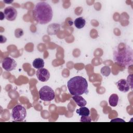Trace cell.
<instances>
[{"label":"cell","instance_id":"2","mask_svg":"<svg viewBox=\"0 0 133 133\" xmlns=\"http://www.w3.org/2000/svg\"><path fill=\"white\" fill-rule=\"evenodd\" d=\"M67 86L70 94L72 96H81L88 91L87 81L81 76L71 78L68 82Z\"/></svg>","mask_w":133,"mask_h":133},{"label":"cell","instance_id":"14","mask_svg":"<svg viewBox=\"0 0 133 133\" xmlns=\"http://www.w3.org/2000/svg\"><path fill=\"white\" fill-rule=\"evenodd\" d=\"M76 112L79 115L82 116H88L90 114L89 110L85 107H81L78 109H77L76 110Z\"/></svg>","mask_w":133,"mask_h":133},{"label":"cell","instance_id":"7","mask_svg":"<svg viewBox=\"0 0 133 133\" xmlns=\"http://www.w3.org/2000/svg\"><path fill=\"white\" fill-rule=\"evenodd\" d=\"M5 18L8 21H14L16 19L18 13L17 10L12 6H8L4 10Z\"/></svg>","mask_w":133,"mask_h":133},{"label":"cell","instance_id":"6","mask_svg":"<svg viewBox=\"0 0 133 133\" xmlns=\"http://www.w3.org/2000/svg\"><path fill=\"white\" fill-rule=\"evenodd\" d=\"M17 66L16 61L10 57H6L4 58L2 61V67L7 71H11L15 69Z\"/></svg>","mask_w":133,"mask_h":133},{"label":"cell","instance_id":"10","mask_svg":"<svg viewBox=\"0 0 133 133\" xmlns=\"http://www.w3.org/2000/svg\"><path fill=\"white\" fill-rule=\"evenodd\" d=\"M72 98L76 104L79 107H85L87 104L86 101L83 97L81 96H73Z\"/></svg>","mask_w":133,"mask_h":133},{"label":"cell","instance_id":"16","mask_svg":"<svg viewBox=\"0 0 133 133\" xmlns=\"http://www.w3.org/2000/svg\"><path fill=\"white\" fill-rule=\"evenodd\" d=\"M15 35L17 38H20L23 35V31L21 29H17L15 31Z\"/></svg>","mask_w":133,"mask_h":133},{"label":"cell","instance_id":"11","mask_svg":"<svg viewBox=\"0 0 133 133\" xmlns=\"http://www.w3.org/2000/svg\"><path fill=\"white\" fill-rule=\"evenodd\" d=\"M32 65L33 66L35 69H39L41 68H43V67L44 66V61L43 59L40 58H36L33 61Z\"/></svg>","mask_w":133,"mask_h":133},{"label":"cell","instance_id":"5","mask_svg":"<svg viewBox=\"0 0 133 133\" xmlns=\"http://www.w3.org/2000/svg\"><path fill=\"white\" fill-rule=\"evenodd\" d=\"M38 94L40 99L45 101H50L55 98L54 90L48 86L42 87L39 90Z\"/></svg>","mask_w":133,"mask_h":133},{"label":"cell","instance_id":"1","mask_svg":"<svg viewBox=\"0 0 133 133\" xmlns=\"http://www.w3.org/2000/svg\"><path fill=\"white\" fill-rule=\"evenodd\" d=\"M33 15L36 22L41 24H47L49 22L53 16L51 7L47 3L41 2L35 6Z\"/></svg>","mask_w":133,"mask_h":133},{"label":"cell","instance_id":"4","mask_svg":"<svg viewBox=\"0 0 133 133\" xmlns=\"http://www.w3.org/2000/svg\"><path fill=\"white\" fill-rule=\"evenodd\" d=\"M11 116L15 121H23L26 116V110L22 105H16L12 110Z\"/></svg>","mask_w":133,"mask_h":133},{"label":"cell","instance_id":"17","mask_svg":"<svg viewBox=\"0 0 133 133\" xmlns=\"http://www.w3.org/2000/svg\"><path fill=\"white\" fill-rule=\"evenodd\" d=\"M80 122H91V119L90 116H82L81 118Z\"/></svg>","mask_w":133,"mask_h":133},{"label":"cell","instance_id":"15","mask_svg":"<svg viewBox=\"0 0 133 133\" xmlns=\"http://www.w3.org/2000/svg\"><path fill=\"white\" fill-rule=\"evenodd\" d=\"M101 74L105 76H108L111 73V69L108 66H104L101 69Z\"/></svg>","mask_w":133,"mask_h":133},{"label":"cell","instance_id":"12","mask_svg":"<svg viewBox=\"0 0 133 133\" xmlns=\"http://www.w3.org/2000/svg\"><path fill=\"white\" fill-rule=\"evenodd\" d=\"M118 102V96L116 94H112L109 99V103L111 107H116Z\"/></svg>","mask_w":133,"mask_h":133},{"label":"cell","instance_id":"3","mask_svg":"<svg viewBox=\"0 0 133 133\" xmlns=\"http://www.w3.org/2000/svg\"><path fill=\"white\" fill-rule=\"evenodd\" d=\"M114 60L115 62L124 67L131 65L133 62V52L132 48L128 45L121 49L118 47L117 51L114 54Z\"/></svg>","mask_w":133,"mask_h":133},{"label":"cell","instance_id":"19","mask_svg":"<svg viewBox=\"0 0 133 133\" xmlns=\"http://www.w3.org/2000/svg\"><path fill=\"white\" fill-rule=\"evenodd\" d=\"M4 2H5V3H11V2H13V1H10V2H7V1H4Z\"/></svg>","mask_w":133,"mask_h":133},{"label":"cell","instance_id":"9","mask_svg":"<svg viewBox=\"0 0 133 133\" xmlns=\"http://www.w3.org/2000/svg\"><path fill=\"white\" fill-rule=\"evenodd\" d=\"M118 90L123 92H126L129 91L130 86L126 80L124 79H121L116 83Z\"/></svg>","mask_w":133,"mask_h":133},{"label":"cell","instance_id":"18","mask_svg":"<svg viewBox=\"0 0 133 133\" xmlns=\"http://www.w3.org/2000/svg\"><path fill=\"white\" fill-rule=\"evenodd\" d=\"M126 81L129 84L130 87H131V88L132 89V74H130L128 76Z\"/></svg>","mask_w":133,"mask_h":133},{"label":"cell","instance_id":"8","mask_svg":"<svg viewBox=\"0 0 133 133\" xmlns=\"http://www.w3.org/2000/svg\"><path fill=\"white\" fill-rule=\"evenodd\" d=\"M36 75L37 79L42 82H47L50 78L49 72L45 68L38 69L36 72Z\"/></svg>","mask_w":133,"mask_h":133},{"label":"cell","instance_id":"13","mask_svg":"<svg viewBox=\"0 0 133 133\" xmlns=\"http://www.w3.org/2000/svg\"><path fill=\"white\" fill-rule=\"evenodd\" d=\"M74 23L76 28L80 29L84 27L86 24V21L83 17H79L75 20Z\"/></svg>","mask_w":133,"mask_h":133}]
</instances>
